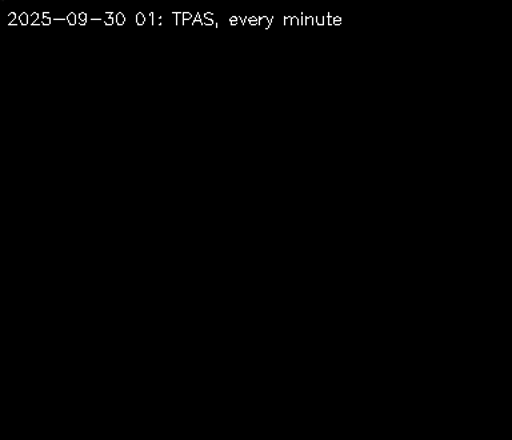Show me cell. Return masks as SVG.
<instances>
[{"instance_id":"cell-1","label":"cell","mask_w":512,"mask_h":440,"mask_svg":"<svg viewBox=\"0 0 512 440\" xmlns=\"http://www.w3.org/2000/svg\"><path fill=\"white\" fill-rule=\"evenodd\" d=\"M272 20H274V16H270V18H267V16H259V26L263 27L264 30H268V28L271 27Z\"/></svg>"},{"instance_id":"cell-2","label":"cell","mask_w":512,"mask_h":440,"mask_svg":"<svg viewBox=\"0 0 512 440\" xmlns=\"http://www.w3.org/2000/svg\"><path fill=\"white\" fill-rule=\"evenodd\" d=\"M78 22V15H75L74 12H70V14L67 15V23L70 24V26H75Z\"/></svg>"},{"instance_id":"cell-3","label":"cell","mask_w":512,"mask_h":440,"mask_svg":"<svg viewBox=\"0 0 512 440\" xmlns=\"http://www.w3.org/2000/svg\"><path fill=\"white\" fill-rule=\"evenodd\" d=\"M19 23L22 24V26L30 24V15L26 14V12H22V14L19 15Z\"/></svg>"},{"instance_id":"cell-4","label":"cell","mask_w":512,"mask_h":440,"mask_svg":"<svg viewBox=\"0 0 512 440\" xmlns=\"http://www.w3.org/2000/svg\"><path fill=\"white\" fill-rule=\"evenodd\" d=\"M115 23L118 24V26H123V24L126 23V16H124L122 12H118V14L115 15Z\"/></svg>"},{"instance_id":"cell-5","label":"cell","mask_w":512,"mask_h":440,"mask_svg":"<svg viewBox=\"0 0 512 440\" xmlns=\"http://www.w3.org/2000/svg\"><path fill=\"white\" fill-rule=\"evenodd\" d=\"M78 18H79L80 26H86V24L88 22V16H87L86 12H80V14L78 15Z\"/></svg>"},{"instance_id":"cell-6","label":"cell","mask_w":512,"mask_h":440,"mask_svg":"<svg viewBox=\"0 0 512 440\" xmlns=\"http://www.w3.org/2000/svg\"><path fill=\"white\" fill-rule=\"evenodd\" d=\"M144 23H146V16H144L142 12H139V14H136V24L143 26Z\"/></svg>"},{"instance_id":"cell-7","label":"cell","mask_w":512,"mask_h":440,"mask_svg":"<svg viewBox=\"0 0 512 440\" xmlns=\"http://www.w3.org/2000/svg\"><path fill=\"white\" fill-rule=\"evenodd\" d=\"M192 26H203L202 15L196 14L195 19L192 20Z\"/></svg>"},{"instance_id":"cell-8","label":"cell","mask_w":512,"mask_h":440,"mask_svg":"<svg viewBox=\"0 0 512 440\" xmlns=\"http://www.w3.org/2000/svg\"><path fill=\"white\" fill-rule=\"evenodd\" d=\"M176 15V26H180V24H184L183 22V14L182 12H175Z\"/></svg>"},{"instance_id":"cell-9","label":"cell","mask_w":512,"mask_h":440,"mask_svg":"<svg viewBox=\"0 0 512 440\" xmlns=\"http://www.w3.org/2000/svg\"><path fill=\"white\" fill-rule=\"evenodd\" d=\"M38 20H39L38 12H34V14L30 15V24H32V26H35V24L38 23Z\"/></svg>"},{"instance_id":"cell-10","label":"cell","mask_w":512,"mask_h":440,"mask_svg":"<svg viewBox=\"0 0 512 440\" xmlns=\"http://www.w3.org/2000/svg\"><path fill=\"white\" fill-rule=\"evenodd\" d=\"M52 19L50 16H46V18L42 19V22H40V26H51Z\"/></svg>"},{"instance_id":"cell-11","label":"cell","mask_w":512,"mask_h":440,"mask_svg":"<svg viewBox=\"0 0 512 440\" xmlns=\"http://www.w3.org/2000/svg\"><path fill=\"white\" fill-rule=\"evenodd\" d=\"M314 18L316 26H324V20L322 15L314 16Z\"/></svg>"},{"instance_id":"cell-12","label":"cell","mask_w":512,"mask_h":440,"mask_svg":"<svg viewBox=\"0 0 512 440\" xmlns=\"http://www.w3.org/2000/svg\"><path fill=\"white\" fill-rule=\"evenodd\" d=\"M250 26H259V16L256 18V16H250Z\"/></svg>"},{"instance_id":"cell-13","label":"cell","mask_w":512,"mask_h":440,"mask_svg":"<svg viewBox=\"0 0 512 440\" xmlns=\"http://www.w3.org/2000/svg\"><path fill=\"white\" fill-rule=\"evenodd\" d=\"M115 15H112L111 18H107V19H104V24H106V26H112V24L115 23Z\"/></svg>"},{"instance_id":"cell-14","label":"cell","mask_w":512,"mask_h":440,"mask_svg":"<svg viewBox=\"0 0 512 440\" xmlns=\"http://www.w3.org/2000/svg\"><path fill=\"white\" fill-rule=\"evenodd\" d=\"M239 22V16H232V18L230 19L231 26H238Z\"/></svg>"},{"instance_id":"cell-15","label":"cell","mask_w":512,"mask_h":440,"mask_svg":"<svg viewBox=\"0 0 512 440\" xmlns=\"http://www.w3.org/2000/svg\"><path fill=\"white\" fill-rule=\"evenodd\" d=\"M16 18H18V16H16L15 12H11V14L8 15V22H10V24L15 23Z\"/></svg>"},{"instance_id":"cell-16","label":"cell","mask_w":512,"mask_h":440,"mask_svg":"<svg viewBox=\"0 0 512 440\" xmlns=\"http://www.w3.org/2000/svg\"><path fill=\"white\" fill-rule=\"evenodd\" d=\"M202 22L204 26H215L214 20H208L206 18H202Z\"/></svg>"},{"instance_id":"cell-17","label":"cell","mask_w":512,"mask_h":440,"mask_svg":"<svg viewBox=\"0 0 512 440\" xmlns=\"http://www.w3.org/2000/svg\"><path fill=\"white\" fill-rule=\"evenodd\" d=\"M192 19V14L190 12H183V22L186 23L188 20Z\"/></svg>"},{"instance_id":"cell-18","label":"cell","mask_w":512,"mask_h":440,"mask_svg":"<svg viewBox=\"0 0 512 440\" xmlns=\"http://www.w3.org/2000/svg\"><path fill=\"white\" fill-rule=\"evenodd\" d=\"M306 26H315V18H308V16H306Z\"/></svg>"},{"instance_id":"cell-19","label":"cell","mask_w":512,"mask_h":440,"mask_svg":"<svg viewBox=\"0 0 512 440\" xmlns=\"http://www.w3.org/2000/svg\"><path fill=\"white\" fill-rule=\"evenodd\" d=\"M284 26H292L291 16H286V18H284Z\"/></svg>"},{"instance_id":"cell-20","label":"cell","mask_w":512,"mask_h":440,"mask_svg":"<svg viewBox=\"0 0 512 440\" xmlns=\"http://www.w3.org/2000/svg\"><path fill=\"white\" fill-rule=\"evenodd\" d=\"M292 26H298L299 24V16H291Z\"/></svg>"},{"instance_id":"cell-21","label":"cell","mask_w":512,"mask_h":440,"mask_svg":"<svg viewBox=\"0 0 512 440\" xmlns=\"http://www.w3.org/2000/svg\"><path fill=\"white\" fill-rule=\"evenodd\" d=\"M203 18H206L208 20H214V14H211V12H207V14L203 15Z\"/></svg>"},{"instance_id":"cell-22","label":"cell","mask_w":512,"mask_h":440,"mask_svg":"<svg viewBox=\"0 0 512 440\" xmlns=\"http://www.w3.org/2000/svg\"><path fill=\"white\" fill-rule=\"evenodd\" d=\"M324 26H328V20H330V15L326 14L323 16Z\"/></svg>"},{"instance_id":"cell-23","label":"cell","mask_w":512,"mask_h":440,"mask_svg":"<svg viewBox=\"0 0 512 440\" xmlns=\"http://www.w3.org/2000/svg\"><path fill=\"white\" fill-rule=\"evenodd\" d=\"M340 23H342V19H340L339 16H335L334 26H340Z\"/></svg>"},{"instance_id":"cell-24","label":"cell","mask_w":512,"mask_h":440,"mask_svg":"<svg viewBox=\"0 0 512 440\" xmlns=\"http://www.w3.org/2000/svg\"><path fill=\"white\" fill-rule=\"evenodd\" d=\"M151 24H155V15L154 12H151L150 14Z\"/></svg>"}]
</instances>
